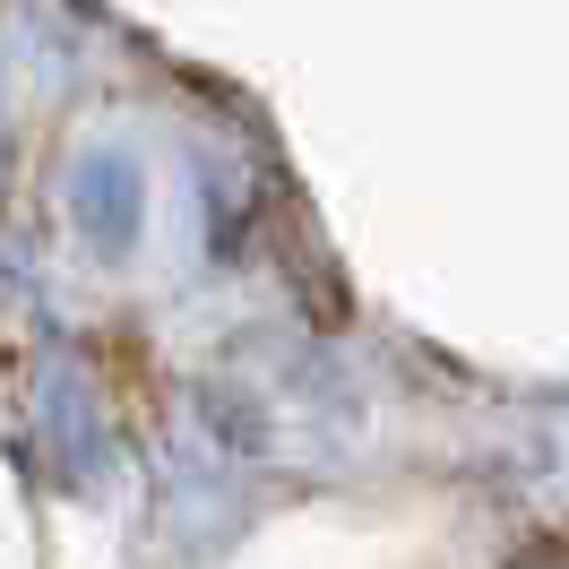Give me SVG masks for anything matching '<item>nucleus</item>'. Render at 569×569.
I'll return each mask as SVG.
<instances>
[{
    "mask_svg": "<svg viewBox=\"0 0 569 569\" xmlns=\"http://www.w3.org/2000/svg\"><path fill=\"white\" fill-rule=\"evenodd\" d=\"M139 208H147V190H139V164H130V156H87V164H78L70 216H78V233L96 250H130Z\"/></svg>",
    "mask_w": 569,
    "mask_h": 569,
    "instance_id": "obj_1",
    "label": "nucleus"
}]
</instances>
